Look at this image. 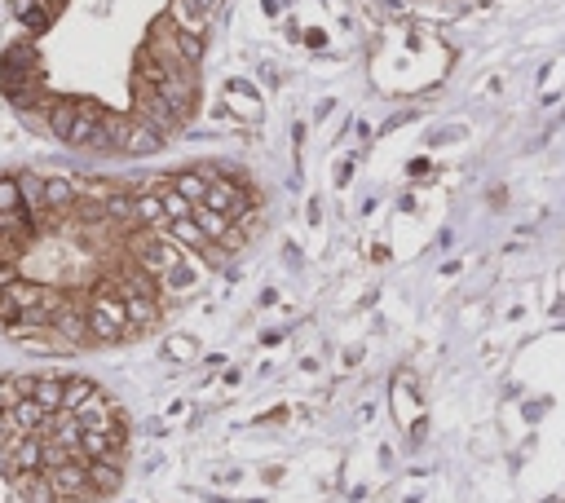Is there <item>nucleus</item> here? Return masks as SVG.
<instances>
[{
    "instance_id": "6",
    "label": "nucleus",
    "mask_w": 565,
    "mask_h": 503,
    "mask_svg": "<svg viewBox=\"0 0 565 503\" xmlns=\"http://www.w3.org/2000/svg\"><path fill=\"white\" fill-rule=\"evenodd\" d=\"M548 503H561V499H548Z\"/></svg>"
},
{
    "instance_id": "4",
    "label": "nucleus",
    "mask_w": 565,
    "mask_h": 503,
    "mask_svg": "<svg viewBox=\"0 0 565 503\" xmlns=\"http://www.w3.org/2000/svg\"><path fill=\"white\" fill-rule=\"evenodd\" d=\"M168 358H195V340H168Z\"/></svg>"
},
{
    "instance_id": "3",
    "label": "nucleus",
    "mask_w": 565,
    "mask_h": 503,
    "mask_svg": "<svg viewBox=\"0 0 565 503\" xmlns=\"http://www.w3.org/2000/svg\"><path fill=\"white\" fill-rule=\"evenodd\" d=\"M230 102L239 106V111L248 115V120H257V115H261V102L252 98V89H243V84H230Z\"/></svg>"
},
{
    "instance_id": "1",
    "label": "nucleus",
    "mask_w": 565,
    "mask_h": 503,
    "mask_svg": "<svg viewBox=\"0 0 565 503\" xmlns=\"http://www.w3.org/2000/svg\"><path fill=\"white\" fill-rule=\"evenodd\" d=\"M49 133L62 146H98L106 115L93 102H49Z\"/></svg>"
},
{
    "instance_id": "2",
    "label": "nucleus",
    "mask_w": 565,
    "mask_h": 503,
    "mask_svg": "<svg viewBox=\"0 0 565 503\" xmlns=\"http://www.w3.org/2000/svg\"><path fill=\"white\" fill-rule=\"evenodd\" d=\"M18 208H27L23 181H18V177H0V212H18Z\"/></svg>"
},
{
    "instance_id": "5",
    "label": "nucleus",
    "mask_w": 565,
    "mask_h": 503,
    "mask_svg": "<svg viewBox=\"0 0 565 503\" xmlns=\"http://www.w3.org/2000/svg\"><path fill=\"white\" fill-rule=\"evenodd\" d=\"M0 503H5V486H0Z\"/></svg>"
}]
</instances>
